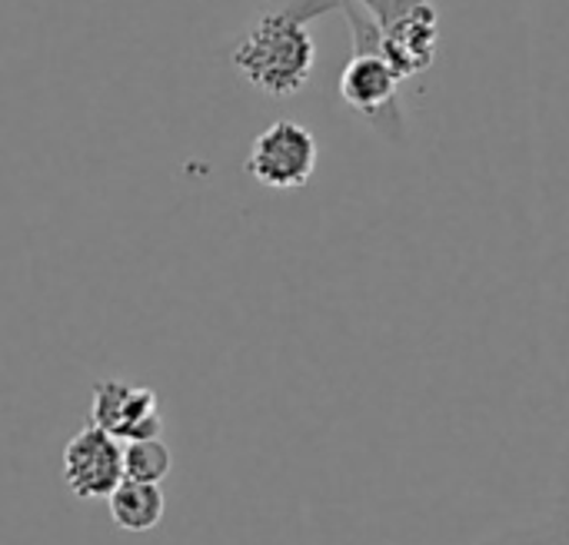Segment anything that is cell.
I'll use <instances>...</instances> for the list:
<instances>
[{"instance_id":"6da1fadb","label":"cell","mask_w":569,"mask_h":545,"mask_svg":"<svg viewBox=\"0 0 569 545\" xmlns=\"http://www.w3.org/2000/svg\"><path fill=\"white\" fill-rule=\"evenodd\" d=\"M230 63L253 90L283 100L310 83L317 67V43L307 23L260 7L257 20L233 43Z\"/></svg>"},{"instance_id":"7a4b0ae2","label":"cell","mask_w":569,"mask_h":545,"mask_svg":"<svg viewBox=\"0 0 569 545\" xmlns=\"http://www.w3.org/2000/svg\"><path fill=\"white\" fill-rule=\"evenodd\" d=\"M400 73L387 63L383 53H350L340 70L337 90L350 113H357L377 137L387 143H407L410 127L400 103Z\"/></svg>"},{"instance_id":"3957f363","label":"cell","mask_w":569,"mask_h":545,"mask_svg":"<svg viewBox=\"0 0 569 545\" xmlns=\"http://www.w3.org/2000/svg\"><path fill=\"white\" fill-rule=\"evenodd\" d=\"M320 163V143L310 127L297 120H273L260 130L247 153V176L273 193L303 190Z\"/></svg>"},{"instance_id":"277c9868","label":"cell","mask_w":569,"mask_h":545,"mask_svg":"<svg viewBox=\"0 0 569 545\" xmlns=\"http://www.w3.org/2000/svg\"><path fill=\"white\" fill-rule=\"evenodd\" d=\"M90 423L123 443L153 440L163 433L160 396L150 386H133L127 380H100L93 383Z\"/></svg>"},{"instance_id":"5b68a950","label":"cell","mask_w":569,"mask_h":545,"mask_svg":"<svg viewBox=\"0 0 569 545\" xmlns=\"http://www.w3.org/2000/svg\"><path fill=\"white\" fill-rule=\"evenodd\" d=\"M123 480V446L100 426H83L63 446V483L77 499H107Z\"/></svg>"},{"instance_id":"8992f818","label":"cell","mask_w":569,"mask_h":545,"mask_svg":"<svg viewBox=\"0 0 569 545\" xmlns=\"http://www.w3.org/2000/svg\"><path fill=\"white\" fill-rule=\"evenodd\" d=\"M440 53V10L423 3L383 27V57L400 80L420 77L437 63Z\"/></svg>"},{"instance_id":"52a82bcc","label":"cell","mask_w":569,"mask_h":545,"mask_svg":"<svg viewBox=\"0 0 569 545\" xmlns=\"http://www.w3.org/2000/svg\"><path fill=\"white\" fill-rule=\"evenodd\" d=\"M110 506V519L117 529L123 533H150L160 526L163 519V493L157 483H133V480H120L117 490L107 496Z\"/></svg>"},{"instance_id":"ba28073f","label":"cell","mask_w":569,"mask_h":545,"mask_svg":"<svg viewBox=\"0 0 569 545\" xmlns=\"http://www.w3.org/2000/svg\"><path fill=\"white\" fill-rule=\"evenodd\" d=\"M173 470V453L170 446L153 436V440H133L123 446V480L133 483H163Z\"/></svg>"},{"instance_id":"9c48e42d","label":"cell","mask_w":569,"mask_h":545,"mask_svg":"<svg viewBox=\"0 0 569 545\" xmlns=\"http://www.w3.org/2000/svg\"><path fill=\"white\" fill-rule=\"evenodd\" d=\"M347 0H263V10L283 13L297 23H310L320 20L327 13H340Z\"/></svg>"},{"instance_id":"30bf717a","label":"cell","mask_w":569,"mask_h":545,"mask_svg":"<svg viewBox=\"0 0 569 545\" xmlns=\"http://www.w3.org/2000/svg\"><path fill=\"white\" fill-rule=\"evenodd\" d=\"M367 13H373L383 27L387 23H393L397 17H403V13H410V10H417V7H423V3H430V0H357Z\"/></svg>"}]
</instances>
